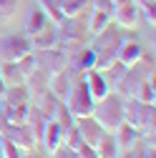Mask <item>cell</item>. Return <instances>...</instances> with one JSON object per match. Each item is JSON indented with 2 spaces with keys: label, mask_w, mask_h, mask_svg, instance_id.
Instances as JSON below:
<instances>
[{
  "label": "cell",
  "mask_w": 156,
  "mask_h": 158,
  "mask_svg": "<svg viewBox=\"0 0 156 158\" xmlns=\"http://www.w3.org/2000/svg\"><path fill=\"white\" fill-rule=\"evenodd\" d=\"M41 143L48 148V153L50 151H55L58 146H63V128L58 126L53 118H48V123L43 126V133H41Z\"/></svg>",
  "instance_id": "13"
},
{
  "label": "cell",
  "mask_w": 156,
  "mask_h": 158,
  "mask_svg": "<svg viewBox=\"0 0 156 158\" xmlns=\"http://www.w3.org/2000/svg\"><path fill=\"white\" fill-rule=\"evenodd\" d=\"M38 5L43 8V13L48 15V20H53V23H58V20H63L61 0H38Z\"/></svg>",
  "instance_id": "23"
},
{
  "label": "cell",
  "mask_w": 156,
  "mask_h": 158,
  "mask_svg": "<svg viewBox=\"0 0 156 158\" xmlns=\"http://www.w3.org/2000/svg\"><path fill=\"white\" fill-rule=\"evenodd\" d=\"M46 23H48V15L43 13V8H41V5H35V8L30 10V15H28L25 33H28V35H33V33H38V30H41Z\"/></svg>",
  "instance_id": "20"
},
{
  "label": "cell",
  "mask_w": 156,
  "mask_h": 158,
  "mask_svg": "<svg viewBox=\"0 0 156 158\" xmlns=\"http://www.w3.org/2000/svg\"><path fill=\"white\" fill-rule=\"evenodd\" d=\"M55 40H58V28H55V23L53 20H48L38 33H33L30 35V45L33 48H38V50H43V48H53L55 45Z\"/></svg>",
  "instance_id": "12"
},
{
  "label": "cell",
  "mask_w": 156,
  "mask_h": 158,
  "mask_svg": "<svg viewBox=\"0 0 156 158\" xmlns=\"http://www.w3.org/2000/svg\"><path fill=\"white\" fill-rule=\"evenodd\" d=\"M133 3H136V5H141V3H151V0H133Z\"/></svg>",
  "instance_id": "34"
},
{
  "label": "cell",
  "mask_w": 156,
  "mask_h": 158,
  "mask_svg": "<svg viewBox=\"0 0 156 158\" xmlns=\"http://www.w3.org/2000/svg\"><path fill=\"white\" fill-rule=\"evenodd\" d=\"M76 128H78V135H81V141H86V143H96L101 138V133L106 131L98 121H96L93 115H83V118H76Z\"/></svg>",
  "instance_id": "8"
},
{
  "label": "cell",
  "mask_w": 156,
  "mask_h": 158,
  "mask_svg": "<svg viewBox=\"0 0 156 158\" xmlns=\"http://www.w3.org/2000/svg\"><path fill=\"white\" fill-rule=\"evenodd\" d=\"M71 156V148H66V146H58L55 151H50V158H68Z\"/></svg>",
  "instance_id": "31"
},
{
  "label": "cell",
  "mask_w": 156,
  "mask_h": 158,
  "mask_svg": "<svg viewBox=\"0 0 156 158\" xmlns=\"http://www.w3.org/2000/svg\"><path fill=\"white\" fill-rule=\"evenodd\" d=\"M58 106H61V98H55L50 90H41V93H38V103H35V108L41 110L46 118H53V113H55Z\"/></svg>",
  "instance_id": "18"
},
{
  "label": "cell",
  "mask_w": 156,
  "mask_h": 158,
  "mask_svg": "<svg viewBox=\"0 0 156 158\" xmlns=\"http://www.w3.org/2000/svg\"><path fill=\"white\" fill-rule=\"evenodd\" d=\"M25 158H38V156H25Z\"/></svg>",
  "instance_id": "36"
},
{
  "label": "cell",
  "mask_w": 156,
  "mask_h": 158,
  "mask_svg": "<svg viewBox=\"0 0 156 158\" xmlns=\"http://www.w3.org/2000/svg\"><path fill=\"white\" fill-rule=\"evenodd\" d=\"M111 18H113V23L119 25V28H131L136 20H139V5H136L133 0H126V3H121V5L113 8Z\"/></svg>",
  "instance_id": "9"
},
{
  "label": "cell",
  "mask_w": 156,
  "mask_h": 158,
  "mask_svg": "<svg viewBox=\"0 0 156 158\" xmlns=\"http://www.w3.org/2000/svg\"><path fill=\"white\" fill-rule=\"evenodd\" d=\"M68 70H55L50 78H48V90L55 95V98H66L68 95Z\"/></svg>",
  "instance_id": "17"
},
{
  "label": "cell",
  "mask_w": 156,
  "mask_h": 158,
  "mask_svg": "<svg viewBox=\"0 0 156 158\" xmlns=\"http://www.w3.org/2000/svg\"><path fill=\"white\" fill-rule=\"evenodd\" d=\"M154 75V60H136L133 65H126L124 70H121V75L116 78V88H119V93L121 95H126V98H131L133 93H136V88L141 85V81H146V78H151Z\"/></svg>",
  "instance_id": "3"
},
{
  "label": "cell",
  "mask_w": 156,
  "mask_h": 158,
  "mask_svg": "<svg viewBox=\"0 0 156 158\" xmlns=\"http://www.w3.org/2000/svg\"><path fill=\"white\" fill-rule=\"evenodd\" d=\"M93 5H96V10H101V13H106V15H111L113 8H116L111 0H93Z\"/></svg>",
  "instance_id": "30"
},
{
  "label": "cell",
  "mask_w": 156,
  "mask_h": 158,
  "mask_svg": "<svg viewBox=\"0 0 156 158\" xmlns=\"http://www.w3.org/2000/svg\"><path fill=\"white\" fill-rule=\"evenodd\" d=\"M3 93H5V83H3V75H0V98H3Z\"/></svg>",
  "instance_id": "32"
},
{
  "label": "cell",
  "mask_w": 156,
  "mask_h": 158,
  "mask_svg": "<svg viewBox=\"0 0 156 158\" xmlns=\"http://www.w3.org/2000/svg\"><path fill=\"white\" fill-rule=\"evenodd\" d=\"M0 75H3V83L5 85H20V83H25V75L20 73V68H18L15 60H3V63H0Z\"/></svg>",
  "instance_id": "16"
},
{
  "label": "cell",
  "mask_w": 156,
  "mask_h": 158,
  "mask_svg": "<svg viewBox=\"0 0 156 158\" xmlns=\"http://www.w3.org/2000/svg\"><path fill=\"white\" fill-rule=\"evenodd\" d=\"M83 81H86V85H88V90H91V95H93V101H101V98L111 90V83L103 78V73H101L98 68L86 70V73H83Z\"/></svg>",
  "instance_id": "10"
},
{
  "label": "cell",
  "mask_w": 156,
  "mask_h": 158,
  "mask_svg": "<svg viewBox=\"0 0 156 158\" xmlns=\"http://www.w3.org/2000/svg\"><path fill=\"white\" fill-rule=\"evenodd\" d=\"M121 30L116 28V25H106L101 33H96V40H93V53H96V68H106L111 60H116V50H119L121 45Z\"/></svg>",
  "instance_id": "1"
},
{
  "label": "cell",
  "mask_w": 156,
  "mask_h": 158,
  "mask_svg": "<svg viewBox=\"0 0 156 158\" xmlns=\"http://www.w3.org/2000/svg\"><path fill=\"white\" fill-rule=\"evenodd\" d=\"M0 153H3V158H23V156H20V148H18L8 135L0 141Z\"/></svg>",
  "instance_id": "27"
},
{
  "label": "cell",
  "mask_w": 156,
  "mask_h": 158,
  "mask_svg": "<svg viewBox=\"0 0 156 158\" xmlns=\"http://www.w3.org/2000/svg\"><path fill=\"white\" fill-rule=\"evenodd\" d=\"M91 115H93L106 131H108V128L113 131L119 123H124V95L108 90V93L101 98V101H96Z\"/></svg>",
  "instance_id": "2"
},
{
  "label": "cell",
  "mask_w": 156,
  "mask_h": 158,
  "mask_svg": "<svg viewBox=\"0 0 156 158\" xmlns=\"http://www.w3.org/2000/svg\"><path fill=\"white\" fill-rule=\"evenodd\" d=\"M93 151H96V158H119V153H121L111 131H103L101 133V138L93 143Z\"/></svg>",
  "instance_id": "14"
},
{
  "label": "cell",
  "mask_w": 156,
  "mask_h": 158,
  "mask_svg": "<svg viewBox=\"0 0 156 158\" xmlns=\"http://www.w3.org/2000/svg\"><path fill=\"white\" fill-rule=\"evenodd\" d=\"M108 23H111V15H106V13H101V10H93L91 18H88V30L96 35V33H101Z\"/></svg>",
  "instance_id": "25"
},
{
  "label": "cell",
  "mask_w": 156,
  "mask_h": 158,
  "mask_svg": "<svg viewBox=\"0 0 156 158\" xmlns=\"http://www.w3.org/2000/svg\"><path fill=\"white\" fill-rule=\"evenodd\" d=\"M0 141H3V135H0ZM0 158H3V153H0Z\"/></svg>",
  "instance_id": "37"
},
{
  "label": "cell",
  "mask_w": 156,
  "mask_h": 158,
  "mask_svg": "<svg viewBox=\"0 0 156 158\" xmlns=\"http://www.w3.org/2000/svg\"><path fill=\"white\" fill-rule=\"evenodd\" d=\"M111 3H113V5H121V3H126V0H111Z\"/></svg>",
  "instance_id": "35"
},
{
  "label": "cell",
  "mask_w": 156,
  "mask_h": 158,
  "mask_svg": "<svg viewBox=\"0 0 156 158\" xmlns=\"http://www.w3.org/2000/svg\"><path fill=\"white\" fill-rule=\"evenodd\" d=\"M88 3V0H61V10H63V15H78L81 13V8Z\"/></svg>",
  "instance_id": "28"
},
{
  "label": "cell",
  "mask_w": 156,
  "mask_h": 158,
  "mask_svg": "<svg viewBox=\"0 0 156 158\" xmlns=\"http://www.w3.org/2000/svg\"><path fill=\"white\" fill-rule=\"evenodd\" d=\"M63 106L68 108V113L73 118H83V115H91L93 113L96 101H93V95H91V90H88V85L83 81V75H81V81H76V85L68 90Z\"/></svg>",
  "instance_id": "4"
},
{
  "label": "cell",
  "mask_w": 156,
  "mask_h": 158,
  "mask_svg": "<svg viewBox=\"0 0 156 158\" xmlns=\"http://www.w3.org/2000/svg\"><path fill=\"white\" fill-rule=\"evenodd\" d=\"M73 63H76V70L81 73V75H83L86 70L96 68V53H93V48H83L81 53L76 55V60H73Z\"/></svg>",
  "instance_id": "21"
},
{
  "label": "cell",
  "mask_w": 156,
  "mask_h": 158,
  "mask_svg": "<svg viewBox=\"0 0 156 158\" xmlns=\"http://www.w3.org/2000/svg\"><path fill=\"white\" fill-rule=\"evenodd\" d=\"M68 158H81V156H78V153H76V151L71 148V156H68Z\"/></svg>",
  "instance_id": "33"
},
{
  "label": "cell",
  "mask_w": 156,
  "mask_h": 158,
  "mask_svg": "<svg viewBox=\"0 0 156 158\" xmlns=\"http://www.w3.org/2000/svg\"><path fill=\"white\" fill-rule=\"evenodd\" d=\"M133 98H136V101H141V103H154V101H156V90H154V75H151V78H146V81H141V85L136 88Z\"/></svg>",
  "instance_id": "22"
},
{
  "label": "cell",
  "mask_w": 156,
  "mask_h": 158,
  "mask_svg": "<svg viewBox=\"0 0 156 158\" xmlns=\"http://www.w3.org/2000/svg\"><path fill=\"white\" fill-rule=\"evenodd\" d=\"M63 63H66V55L61 53V50H55V48H43L41 53L35 55V68H41V70H50V73H55V70H63Z\"/></svg>",
  "instance_id": "7"
},
{
  "label": "cell",
  "mask_w": 156,
  "mask_h": 158,
  "mask_svg": "<svg viewBox=\"0 0 156 158\" xmlns=\"http://www.w3.org/2000/svg\"><path fill=\"white\" fill-rule=\"evenodd\" d=\"M18 10V0H0V23H8Z\"/></svg>",
  "instance_id": "26"
},
{
  "label": "cell",
  "mask_w": 156,
  "mask_h": 158,
  "mask_svg": "<svg viewBox=\"0 0 156 158\" xmlns=\"http://www.w3.org/2000/svg\"><path fill=\"white\" fill-rule=\"evenodd\" d=\"M25 81H28V88H33V90H46L48 88V73L46 70H41V68H35L30 75H25Z\"/></svg>",
  "instance_id": "24"
},
{
  "label": "cell",
  "mask_w": 156,
  "mask_h": 158,
  "mask_svg": "<svg viewBox=\"0 0 156 158\" xmlns=\"http://www.w3.org/2000/svg\"><path fill=\"white\" fill-rule=\"evenodd\" d=\"M5 103L8 106H28V88L20 83V85H5Z\"/></svg>",
  "instance_id": "19"
},
{
  "label": "cell",
  "mask_w": 156,
  "mask_h": 158,
  "mask_svg": "<svg viewBox=\"0 0 156 158\" xmlns=\"http://www.w3.org/2000/svg\"><path fill=\"white\" fill-rule=\"evenodd\" d=\"M5 128H8V138H10L18 148L33 151V148L38 146V138H35V133L30 131L28 123H5Z\"/></svg>",
  "instance_id": "6"
},
{
  "label": "cell",
  "mask_w": 156,
  "mask_h": 158,
  "mask_svg": "<svg viewBox=\"0 0 156 158\" xmlns=\"http://www.w3.org/2000/svg\"><path fill=\"white\" fill-rule=\"evenodd\" d=\"M144 58V48H141V43H136V40H121V45H119V50H116V60L119 63H124V65H133L136 60H141Z\"/></svg>",
  "instance_id": "11"
},
{
  "label": "cell",
  "mask_w": 156,
  "mask_h": 158,
  "mask_svg": "<svg viewBox=\"0 0 156 158\" xmlns=\"http://www.w3.org/2000/svg\"><path fill=\"white\" fill-rule=\"evenodd\" d=\"M139 8L144 10V18L154 25V23H156V0H151V3H141Z\"/></svg>",
  "instance_id": "29"
},
{
  "label": "cell",
  "mask_w": 156,
  "mask_h": 158,
  "mask_svg": "<svg viewBox=\"0 0 156 158\" xmlns=\"http://www.w3.org/2000/svg\"><path fill=\"white\" fill-rule=\"evenodd\" d=\"M33 45L25 35H8L0 38V60H18L20 55L30 53Z\"/></svg>",
  "instance_id": "5"
},
{
  "label": "cell",
  "mask_w": 156,
  "mask_h": 158,
  "mask_svg": "<svg viewBox=\"0 0 156 158\" xmlns=\"http://www.w3.org/2000/svg\"><path fill=\"white\" fill-rule=\"evenodd\" d=\"M113 138H116V146H119V151H128L131 148V143L139 138V131H136L131 123H119L113 128Z\"/></svg>",
  "instance_id": "15"
}]
</instances>
